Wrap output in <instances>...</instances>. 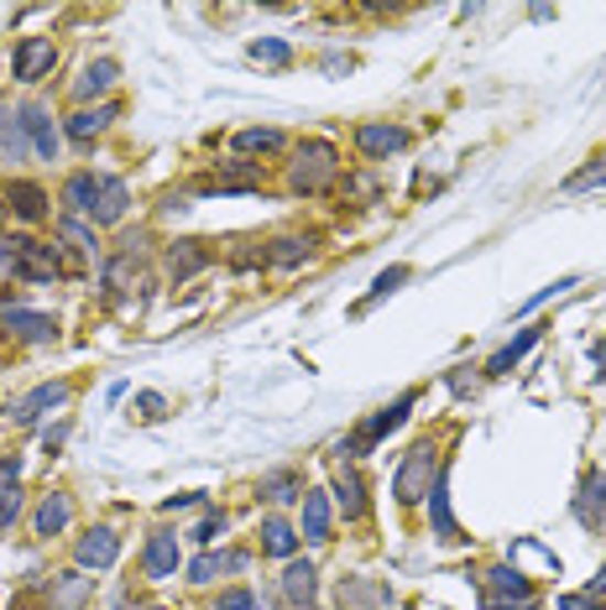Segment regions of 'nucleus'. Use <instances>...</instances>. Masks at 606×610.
<instances>
[{"instance_id": "nucleus-1", "label": "nucleus", "mask_w": 606, "mask_h": 610, "mask_svg": "<svg viewBox=\"0 0 606 610\" xmlns=\"http://www.w3.org/2000/svg\"><path fill=\"white\" fill-rule=\"evenodd\" d=\"M335 177H340L335 141H303L299 157H293V173H288V188L293 194H324V188H335Z\"/></svg>"}, {"instance_id": "nucleus-2", "label": "nucleus", "mask_w": 606, "mask_h": 610, "mask_svg": "<svg viewBox=\"0 0 606 610\" xmlns=\"http://www.w3.org/2000/svg\"><path fill=\"white\" fill-rule=\"evenodd\" d=\"M434 480H440V449H434L429 438H419V444L403 454L398 475H392V495H398V506H419Z\"/></svg>"}, {"instance_id": "nucleus-3", "label": "nucleus", "mask_w": 606, "mask_h": 610, "mask_svg": "<svg viewBox=\"0 0 606 610\" xmlns=\"http://www.w3.org/2000/svg\"><path fill=\"white\" fill-rule=\"evenodd\" d=\"M413 402H419V392H403L398 402H392V407H382V413L361 417V428H356L350 438H340V444H335V454H340V459H356V454L377 449V444H382L387 434H398V428L408 423V413H413Z\"/></svg>"}, {"instance_id": "nucleus-4", "label": "nucleus", "mask_w": 606, "mask_h": 610, "mask_svg": "<svg viewBox=\"0 0 606 610\" xmlns=\"http://www.w3.org/2000/svg\"><path fill=\"white\" fill-rule=\"evenodd\" d=\"M481 606L486 610H539V600H533V585H528L512 564H491V569H486Z\"/></svg>"}, {"instance_id": "nucleus-5", "label": "nucleus", "mask_w": 606, "mask_h": 610, "mask_svg": "<svg viewBox=\"0 0 606 610\" xmlns=\"http://www.w3.org/2000/svg\"><path fill=\"white\" fill-rule=\"evenodd\" d=\"M408 141H413L408 126H387V120H366V126H356V146H361L366 162L398 157V152H408Z\"/></svg>"}, {"instance_id": "nucleus-6", "label": "nucleus", "mask_w": 606, "mask_h": 610, "mask_svg": "<svg viewBox=\"0 0 606 610\" xmlns=\"http://www.w3.org/2000/svg\"><path fill=\"white\" fill-rule=\"evenodd\" d=\"M68 392H74L68 381H42V386H32V392H26V396H17V402L6 407V417H11V423H21V428H26V423H37V417L58 413L63 402H68Z\"/></svg>"}, {"instance_id": "nucleus-7", "label": "nucleus", "mask_w": 606, "mask_h": 610, "mask_svg": "<svg viewBox=\"0 0 606 610\" xmlns=\"http://www.w3.org/2000/svg\"><path fill=\"white\" fill-rule=\"evenodd\" d=\"M21 126H26V141L42 162H58V146H63V131L47 105H21Z\"/></svg>"}, {"instance_id": "nucleus-8", "label": "nucleus", "mask_w": 606, "mask_h": 610, "mask_svg": "<svg viewBox=\"0 0 606 610\" xmlns=\"http://www.w3.org/2000/svg\"><path fill=\"white\" fill-rule=\"evenodd\" d=\"M116 558H121V537H116V527H89L79 543H74V564H79L84 574L110 569Z\"/></svg>"}, {"instance_id": "nucleus-9", "label": "nucleus", "mask_w": 606, "mask_h": 610, "mask_svg": "<svg viewBox=\"0 0 606 610\" xmlns=\"http://www.w3.org/2000/svg\"><path fill=\"white\" fill-rule=\"evenodd\" d=\"M17 257H21V282H53L63 272L58 266V246L32 236H17Z\"/></svg>"}, {"instance_id": "nucleus-10", "label": "nucleus", "mask_w": 606, "mask_h": 610, "mask_svg": "<svg viewBox=\"0 0 606 610\" xmlns=\"http://www.w3.org/2000/svg\"><path fill=\"white\" fill-rule=\"evenodd\" d=\"M58 63V42L53 37H21L17 47V58H11V68H17V79L21 84H37L47 68Z\"/></svg>"}, {"instance_id": "nucleus-11", "label": "nucleus", "mask_w": 606, "mask_h": 610, "mask_svg": "<svg viewBox=\"0 0 606 610\" xmlns=\"http://www.w3.org/2000/svg\"><path fill=\"white\" fill-rule=\"evenodd\" d=\"M283 600L293 610H314V606H320V574H314V564H309V558H288Z\"/></svg>"}, {"instance_id": "nucleus-12", "label": "nucleus", "mask_w": 606, "mask_h": 610, "mask_svg": "<svg viewBox=\"0 0 606 610\" xmlns=\"http://www.w3.org/2000/svg\"><path fill=\"white\" fill-rule=\"evenodd\" d=\"M47 204H53V198H47L42 183H26V177H11V183H6V209L17 219H26V225H42V219H47Z\"/></svg>"}, {"instance_id": "nucleus-13", "label": "nucleus", "mask_w": 606, "mask_h": 610, "mask_svg": "<svg viewBox=\"0 0 606 610\" xmlns=\"http://www.w3.org/2000/svg\"><path fill=\"white\" fill-rule=\"evenodd\" d=\"M329 527H335V501L329 491H303V522H299V537L303 543H329Z\"/></svg>"}, {"instance_id": "nucleus-14", "label": "nucleus", "mask_w": 606, "mask_h": 610, "mask_svg": "<svg viewBox=\"0 0 606 610\" xmlns=\"http://www.w3.org/2000/svg\"><path fill=\"white\" fill-rule=\"evenodd\" d=\"M0 329L26 339V345H53V339H58V324L47 314H32V308H6V314H0Z\"/></svg>"}, {"instance_id": "nucleus-15", "label": "nucleus", "mask_w": 606, "mask_h": 610, "mask_svg": "<svg viewBox=\"0 0 606 610\" xmlns=\"http://www.w3.org/2000/svg\"><path fill=\"white\" fill-rule=\"evenodd\" d=\"M575 522L581 527H606V470H591L581 480V491H575Z\"/></svg>"}, {"instance_id": "nucleus-16", "label": "nucleus", "mask_w": 606, "mask_h": 610, "mask_svg": "<svg viewBox=\"0 0 606 610\" xmlns=\"http://www.w3.org/2000/svg\"><path fill=\"white\" fill-rule=\"evenodd\" d=\"M47 600H53V610H84L89 600H95V579L84 569H68L53 579V590H47Z\"/></svg>"}, {"instance_id": "nucleus-17", "label": "nucleus", "mask_w": 606, "mask_h": 610, "mask_svg": "<svg viewBox=\"0 0 606 610\" xmlns=\"http://www.w3.org/2000/svg\"><path fill=\"white\" fill-rule=\"evenodd\" d=\"M209 261H215L209 240H173V251H167V272H173V282H188V276H199Z\"/></svg>"}, {"instance_id": "nucleus-18", "label": "nucleus", "mask_w": 606, "mask_h": 610, "mask_svg": "<svg viewBox=\"0 0 606 610\" xmlns=\"http://www.w3.org/2000/svg\"><path fill=\"white\" fill-rule=\"evenodd\" d=\"M142 569H147V579H173L178 574V537L173 532H152L147 537Z\"/></svg>"}, {"instance_id": "nucleus-19", "label": "nucleus", "mask_w": 606, "mask_h": 610, "mask_svg": "<svg viewBox=\"0 0 606 610\" xmlns=\"http://www.w3.org/2000/svg\"><path fill=\"white\" fill-rule=\"evenodd\" d=\"M126 209H131V188L121 177H100V194H95V225H121Z\"/></svg>"}, {"instance_id": "nucleus-20", "label": "nucleus", "mask_w": 606, "mask_h": 610, "mask_svg": "<svg viewBox=\"0 0 606 610\" xmlns=\"http://www.w3.org/2000/svg\"><path fill=\"white\" fill-rule=\"evenodd\" d=\"M335 501H340V512H345V522H361L366 516V480H361V470H350V465H340V475H335Z\"/></svg>"}, {"instance_id": "nucleus-21", "label": "nucleus", "mask_w": 606, "mask_h": 610, "mask_svg": "<svg viewBox=\"0 0 606 610\" xmlns=\"http://www.w3.org/2000/svg\"><path fill=\"white\" fill-rule=\"evenodd\" d=\"M429 522H434V537H440V543H465V532L455 527V516H450V486H445V470H440V480L429 486Z\"/></svg>"}, {"instance_id": "nucleus-22", "label": "nucleus", "mask_w": 606, "mask_h": 610, "mask_svg": "<svg viewBox=\"0 0 606 610\" xmlns=\"http://www.w3.org/2000/svg\"><path fill=\"white\" fill-rule=\"evenodd\" d=\"M314 246H320L314 236H278L272 246H267V266L293 272V266H303V261H314Z\"/></svg>"}, {"instance_id": "nucleus-23", "label": "nucleus", "mask_w": 606, "mask_h": 610, "mask_svg": "<svg viewBox=\"0 0 606 610\" xmlns=\"http://www.w3.org/2000/svg\"><path fill=\"white\" fill-rule=\"evenodd\" d=\"M246 569V553H199L188 564V585H215L225 574H241Z\"/></svg>"}, {"instance_id": "nucleus-24", "label": "nucleus", "mask_w": 606, "mask_h": 610, "mask_svg": "<svg viewBox=\"0 0 606 610\" xmlns=\"http://www.w3.org/2000/svg\"><path fill=\"white\" fill-rule=\"evenodd\" d=\"M68 522H74V501H68L63 491H47L42 495V506H37V516H32V532H37V537H58Z\"/></svg>"}, {"instance_id": "nucleus-25", "label": "nucleus", "mask_w": 606, "mask_h": 610, "mask_svg": "<svg viewBox=\"0 0 606 610\" xmlns=\"http://www.w3.org/2000/svg\"><path fill=\"white\" fill-rule=\"evenodd\" d=\"M257 537H262V553H267V558H293V553H299V543H303L299 527H293L288 516H278V512L267 516Z\"/></svg>"}, {"instance_id": "nucleus-26", "label": "nucleus", "mask_w": 606, "mask_h": 610, "mask_svg": "<svg viewBox=\"0 0 606 610\" xmlns=\"http://www.w3.org/2000/svg\"><path fill=\"white\" fill-rule=\"evenodd\" d=\"M95 194H100V177L95 173H74L68 183H63V209H68V219H89L95 215Z\"/></svg>"}, {"instance_id": "nucleus-27", "label": "nucleus", "mask_w": 606, "mask_h": 610, "mask_svg": "<svg viewBox=\"0 0 606 610\" xmlns=\"http://www.w3.org/2000/svg\"><path fill=\"white\" fill-rule=\"evenodd\" d=\"M539 339H544V329H539V324H528V329H518V339H507L502 350H497L491 360H486V375H507L512 366H518V360H523L528 350H533V345H539Z\"/></svg>"}, {"instance_id": "nucleus-28", "label": "nucleus", "mask_w": 606, "mask_h": 610, "mask_svg": "<svg viewBox=\"0 0 606 610\" xmlns=\"http://www.w3.org/2000/svg\"><path fill=\"white\" fill-rule=\"evenodd\" d=\"M26 126H21V110H0V167H17L26 157Z\"/></svg>"}, {"instance_id": "nucleus-29", "label": "nucleus", "mask_w": 606, "mask_h": 610, "mask_svg": "<svg viewBox=\"0 0 606 610\" xmlns=\"http://www.w3.org/2000/svg\"><path fill=\"white\" fill-rule=\"evenodd\" d=\"M116 79H121V63H116V58H100V63H89L79 79H74V95H79V99L110 95V89H116Z\"/></svg>"}, {"instance_id": "nucleus-30", "label": "nucleus", "mask_w": 606, "mask_h": 610, "mask_svg": "<svg viewBox=\"0 0 606 610\" xmlns=\"http://www.w3.org/2000/svg\"><path fill=\"white\" fill-rule=\"evenodd\" d=\"M121 116V105H100V110H79V116H68L63 120V131H68V137L74 141H95L105 131V126H110V120Z\"/></svg>"}, {"instance_id": "nucleus-31", "label": "nucleus", "mask_w": 606, "mask_h": 610, "mask_svg": "<svg viewBox=\"0 0 606 610\" xmlns=\"http://www.w3.org/2000/svg\"><path fill=\"white\" fill-rule=\"evenodd\" d=\"M236 152H246V157H251V152H283V131H278V126H251V131H236Z\"/></svg>"}, {"instance_id": "nucleus-32", "label": "nucleus", "mask_w": 606, "mask_h": 610, "mask_svg": "<svg viewBox=\"0 0 606 610\" xmlns=\"http://www.w3.org/2000/svg\"><path fill=\"white\" fill-rule=\"evenodd\" d=\"M262 495L272 501V506H288V501H303V480L293 470H272L262 480Z\"/></svg>"}, {"instance_id": "nucleus-33", "label": "nucleus", "mask_w": 606, "mask_h": 610, "mask_svg": "<svg viewBox=\"0 0 606 610\" xmlns=\"http://www.w3.org/2000/svg\"><path fill=\"white\" fill-rule=\"evenodd\" d=\"M591 188H606V152L591 157V167H581L575 177H565V194H591Z\"/></svg>"}, {"instance_id": "nucleus-34", "label": "nucleus", "mask_w": 606, "mask_h": 610, "mask_svg": "<svg viewBox=\"0 0 606 610\" xmlns=\"http://www.w3.org/2000/svg\"><path fill=\"white\" fill-rule=\"evenodd\" d=\"M408 276H413V266H387L382 276H377V282H371V293H366V303L361 308H371V303H382V297H392L398 293V287H403Z\"/></svg>"}, {"instance_id": "nucleus-35", "label": "nucleus", "mask_w": 606, "mask_h": 610, "mask_svg": "<svg viewBox=\"0 0 606 610\" xmlns=\"http://www.w3.org/2000/svg\"><path fill=\"white\" fill-rule=\"evenodd\" d=\"M251 58H257V63H293V47L278 42V37H257V42H251Z\"/></svg>"}, {"instance_id": "nucleus-36", "label": "nucleus", "mask_w": 606, "mask_h": 610, "mask_svg": "<svg viewBox=\"0 0 606 610\" xmlns=\"http://www.w3.org/2000/svg\"><path fill=\"white\" fill-rule=\"evenodd\" d=\"M570 287H581V276H560V282H549L544 293H533V297H528V303H523V314H533V308H544L549 297H565Z\"/></svg>"}, {"instance_id": "nucleus-37", "label": "nucleus", "mask_w": 606, "mask_h": 610, "mask_svg": "<svg viewBox=\"0 0 606 610\" xmlns=\"http://www.w3.org/2000/svg\"><path fill=\"white\" fill-rule=\"evenodd\" d=\"M58 230H63V240H74V246H79L84 257H95V236L84 230V219H68V215H63V225H58Z\"/></svg>"}, {"instance_id": "nucleus-38", "label": "nucleus", "mask_w": 606, "mask_h": 610, "mask_svg": "<svg viewBox=\"0 0 606 610\" xmlns=\"http://www.w3.org/2000/svg\"><path fill=\"white\" fill-rule=\"evenodd\" d=\"M21 516V486H0V532Z\"/></svg>"}, {"instance_id": "nucleus-39", "label": "nucleus", "mask_w": 606, "mask_h": 610, "mask_svg": "<svg viewBox=\"0 0 606 610\" xmlns=\"http://www.w3.org/2000/svg\"><path fill=\"white\" fill-rule=\"evenodd\" d=\"M371 600H377V595L366 590L361 579H345V585H340V606H350V610H366V606H371Z\"/></svg>"}, {"instance_id": "nucleus-40", "label": "nucleus", "mask_w": 606, "mask_h": 610, "mask_svg": "<svg viewBox=\"0 0 606 610\" xmlns=\"http://www.w3.org/2000/svg\"><path fill=\"white\" fill-rule=\"evenodd\" d=\"M220 610H262V600L246 590V585H236V590H225V595H220Z\"/></svg>"}, {"instance_id": "nucleus-41", "label": "nucleus", "mask_w": 606, "mask_h": 610, "mask_svg": "<svg viewBox=\"0 0 606 610\" xmlns=\"http://www.w3.org/2000/svg\"><path fill=\"white\" fill-rule=\"evenodd\" d=\"M21 276V257H17V240H0V282H17Z\"/></svg>"}, {"instance_id": "nucleus-42", "label": "nucleus", "mask_w": 606, "mask_h": 610, "mask_svg": "<svg viewBox=\"0 0 606 610\" xmlns=\"http://www.w3.org/2000/svg\"><path fill=\"white\" fill-rule=\"evenodd\" d=\"M188 537H194V543H215V537H225V512H209Z\"/></svg>"}, {"instance_id": "nucleus-43", "label": "nucleus", "mask_w": 606, "mask_h": 610, "mask_svg": "<svg viewBox=\"0 0 606 610\" xmlns=\"http://www.w3.org/2000/svg\"><path fill=\"white\" fill-rule=\"evenodd\" d=\"M137 413H142V417H147V423H158V417H162V413H167V402H162V396H158V392H142V396H137Z\"/></svg>"}, {"instance_id": "nucleus-44", "label": "nucleus", "mask_w": 606, "mask_h": 610, "mask_svg": "<svg viewBox=\"0 0 606 610\" xmlns=\"http://www.w3.org/2000/svg\"><path fill=\"white\" fill-rule=\"evenodd\" d=\"M560 610H602V595H560Z\"/></svg>"}, {"instance_id": "nucleus-45", "label": "nucleus", "mask_w": 606, "mask_h": 610, "mask_svg": "<svg viewBox=\"0 0 606 610\" xmlns=\"http://www.w3.org/2000/svg\"><path fill=\"white\" fill-rule=\"evenodd\" d=\"M204 501V491H183V495H167L162 501V512H188V506H199Z\"/></svg>"}, {"instance_id": "nucleus-46", "label": "nucleus", "mask_w": 606, "mask_h": 610, "mask_svg": "<svg viewBox=\"0 0 606 610\" xmlns=\"http://www.w3.org/2000/svg\"><path fill=\"white\" fill-rule=\"evenodd\" d=\"M591 366H596V375H606V335L591 345Z\"/></svg>"}, {"instance_id": "nucleus-47", "label": "nucleus", "mask_w": 606, "mask_h": 610, "mask_svg": "<svg viewBox=\"0 0 606 610\" xmlns=\"http://www.w3.org/2000/svg\"><path fill=\"white\" fill-rule=\"evenodd\" d=\"M63 438H68V423H53V428H47V434H42V444H47V449H58Z\"/></svg>"}, {"instance_id": "nucleus-48", "label": "nucleus", "mask_w": 606, "mask_h": 610, "mask_svg": "<svg viewBox=\"0 0 606 610\" xmlns=\"http://www.w3.org/2000/svg\"><path fill=\"white\" fill-rule=\"evenodd\" d=\"M591 595H606V564H602V574L591 579Z\"/></svg>"}, {"instance_id": "nucleus-49", "label": "nucleus", "mask_w": 606, "mask_h": 610, "mask_svg": "<svg viewBox=\"0 0 606 610\" xmlns=\"http://www.w3.org/2000/svg\"><path fill=\"white\" fill-rule=\"evenodd\" d=\"M116 610H131V595H126V590L116 595Z\"/></svg>"}, {"instance_id": "nucleus-50", "label": "nucleus", "mask_w": 606, "mask_h": 610, "mask_svg": "<svg viewBox=\"0 0 606 610\" xmlns=\"http://www.w3.org/2000/svg\"><path fill=\"white\" fill-rule=\"evenodd\" d=\"M158 610H162V606H158Z\"/></svg>"}]
</instances>
